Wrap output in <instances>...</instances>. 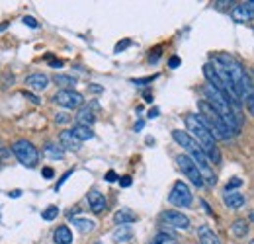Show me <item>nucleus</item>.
<instances>
[{
  "instance_id": "nucleus-1",
  "label": "nucleus",
  "mask_w": 254,
  "mask_h": 244,
  "mask_svg": "<svg viewBox=\"0 0 254 244\" xmlns=\"http://www.w3.org/2000/svg\"><path fill=\"white\" fill-rule=\"evenodd\" d=\"M215 63H219L225 72L229 74L235 90H237V96L239 100H245L247 102V107H249V113L254 111V92H253V80L247 72V69L243 67V63H239L235 57H231L229 53H217L213 57Z\"/></svg>"
},
{
  "instance_id": "nucleus-2",
  "label": "nucleus",
  "mask_w": 254,
  "mask_h": 244,
  "mask_svg": "<svg viewBox=\"0 0 254 244\" xmlns=\"http://www.w3.org/2000/svg\"><path fill=\"white\" fill-rule=\"evenodd\" d=\"M186 127L190 129L188 135L200 145L202 152L205 154V158H207V162L219 164V162H221V150H219V146L215 145V139L211 137V133H209V129L205 127L202 117H200L198 113H188V115H186Z\"/></svg>"
},
{
  "instance_id": "nucleus-3",
  "label": "nucleus",
  "mask_w": 254,
  "mask_h": 244,
  "mask_svg": "<svg viewBox=\"0 0 254 244\" xmlns=\"http://www.w3.org/2000/svg\"><path fill=\"white\" fill-rule=\"evenodd\" d=\"M202 92H203V96L207 98L205 102L217 111V115L225 121V125L231 129V133L233 135H237L239 131H241V119H239V115H237V111L233 109V105L229 104V100L223 96L219 90H215L211 84H203V88H202Z\"/></svg>"
},
{
  "instance_id": "nucleus-4",
  "label": "nucleus",
  "mask_w": 254,
  "mask_h": 244,
  "mask_svg": "<svg viewBox=\"0 0 254 244\" xmlns=\"http://www.w3.org/2000/svg\"><path fill=\"white\" fill-rule=\"evenodd\" d=\"M198 107H200V111H202L200 117H202V121L205 123V127L209 129V133H211L213 139H223V141H227V139L233 137L231 129L225 125V121L217 115V111H215L205 100H200V102H198Z\"/></svg>"
},
{
  "instance_id": "nucleus-5",
  "label": "nucleus",
  "mask_w": 254,
  "mask_h": 244,
  "mask_svg": "<svg viewBox=\"0 0 254 244\" xmlns=\"http://www.w3.org/2000/svg\"><path fill=\"white\" fill-rule=\"evenodd\" d=\"M12 152L16 154V158L20 160V164H24L26 168H34L37 166V160H39V152L37 148L32 145L30 141H16L12 145Z\"/></svg>"
},
{
  "instance_id": "nucleus-6",
  "label": "nucleus",
  "mask_w": 254,
  "mask_h": 244,
  "mask_svg": "<svg viewBox=\"0 0 254 244\" xmlns=\"http://www.w3.org/2000/svg\"><path fill=\"white\" fill-rule=\"evenodd\" d=\"M168 201H170L174 207H190L192 201H194V195H192V192H190V188H188L186 182L178 180V182H174V186H172V190H170V194H168Z\"/></svg>"
},
{
  "instance_id": "nucleus-7",
  "label": "nucleus",
  "mask_w": 254,
  "mask_h": 244,
  "mask_svg": "<svg viewBox=\"0 0 254 244\" xmlns=\"http://www.w3.org/2000/svg\"><path fill=\"white\" fill-rule=\"evenodd\" d=\"M176 162H178V166H180L182 174H184V176H188V180H190L194 186L202 188L203 180H202V174H200L198 164H196L188 154H178V156H176Z\"/></svg>"
},
{
  "instance_id": "nucleus-8",
  "label": "nucleus",
  "mask_w": 254,
  "mask_h": 244,
  "mask_svg": "<svg viewBox=\"0 0 254 244\" xmlns=\"http://www.w3.org/2000/svg\"><path fill=\"white\" fill-rule=\"evenodd\" d=\"M53 102H55L57 105H61V107L74 109V107H80V105H82L84 98H82V94H78V92H74V90H59V92H55Z\"/></svg>"
},
{
  "instance_id": "nucleus-9",
  "label": "nucleus",
  "mask_w": 254,
  "mask_h": 244,
  "mask_svg": "<svg viewBox=\"0 0 254 244\" xmlns=\"http://www.w3.org/2000/svg\"><path fill=\"white\" fill-rule=\"evenodd\" d=\"M160 219H162V223H164L166 227H172V229L186 231V229L190 227V219H188L182 211H174V209L164 211V213L160 215Z\"/></svg>"
},
{
  "instance_id": "nucleus-10",
  "label": "nucleus",
  "mask_w": 254,
  "mask_h": 244,
  "mask_svg": "<svg viewBox=\"0 0 254 244\" xmlns=\"http://www.w3.org/2000/svg\"><path fill=\"white\" fill-rule=\"evenodd\" d=\"M231 16L237 24H245V22H251L254 16V2H245V4H235L233 10H231Z\"/></svg>"
},
{
  "instance_id": "nucleus-11",
  "label": "nucleus",
  "mask_w": 254,
  "mask_h": 244,
  "mask_svg": "<svg viewBox=\"0 0 254 244\" xmlns=\"http://www.w3.org/2000/svg\"><path fill=\"white\" fill-rule=\"evenodd\" d=\"M86 199H88V205H90V211L92 213H102V211H106V205H108V201H106V197L102 192L98 190H90L88 195H86Z\"/></svg>"
},
{
  "instance_id": "nucleus-12",
  "label": "nucleus",
  "mask_w": 254,
  "mask_h": 244,
  "mask_svg": "<svg viewBox=\"0 0 254 244\" xmlns=\"http://www.w3.org/2000/svg\"><path fill=\"white\" fill-rule=\"evenodd\" d=\"M59 143H61V148L63 150H80V146H82V143L78 141V139H74L73 137V133L69 131V129H65V131H61V135H59Z\"/></svg>"
},
{
  "instance_id": "nucleus-13",
  "label": "nucleus",
  "mask_w": 254,
  "mask_h": 244,
  "mask_svg": "<svg viewBox=\"0 0 254 244\" xmlns=\"http://www.w3.org/2000/svg\"><path fill=\"white\" fill-rule=\"evenodd\" d=\"M223 203L231 209H243L247 205V197L241 192H225L223 194Z\"/></svg>"
},
{
  "instance_id": "nucleus-14",
  "label": "nucleus",
  "mask_w": 254,
  "mask_h": 244,
  "mask_svg": "<svg viewBox=\"0 0 254 244\" xmlns=\"http://www.w3.org/2000/svg\"><path fill=\"white\" fill-rule=\"evenodd\" d=\"M137 221V215L131 211V209H127V207H121L119 211H115V215H113V223L117 225V227H127V225H131V223H135Z\"/></svg>"
},
{
  "instance_id": "nucleus-15",
  "label": "nucleus",
  "mask_w": 254,
  "mask_h": 244,
  "mask_svg": "<svg viewBox=\"0 0 254 244\" xmlns=\"http://www.w3.org/2000/svg\"><path fill=\"white\" fill-rule=\"evenodd\" d=\"M26 84L30 88H34V90H45L49 86V76H45L41 72H34V74H30L26 78Z\"/></svg>"
},
{
  "instance_id": "nucleus-16",
  "label": "nucleus",
  "mask_w": 254,
  "mask_h": 244,
  "mask_svg": "<svg viewBox=\"0 0 254 244\" xmlns=\"http://www.w3.org/2000/svg\"><path fill=\"white\" fill-rule=\"evenodd\" d=\"M71 133H73V137L74 139H78L80 143H84V141H90V139H94V131H92V127H86V125H73V129H69Z\"/></svg>"
},
{
  "instance_id": "nucleus-17",
  "label": "nucleus",
  "mask_w": 254,
  "mask_h": 244,
  "mask_svg": "<svg viewBox=\"0 0 254 244\" xmlns=\"http://www.w3.org/2000/svg\"><path fill=\"white\" fill-rule=\"evenodd\" d=\"M53 241H55V244H73V233H71V229L67 225L57 227L55 233H53Z\"/></svg>"
},
{
  "instance_id": "nucleus-18",
  "label": "nucleus",
  "mask_w": 254,
  "mask_h": 244,
  "mask_svg": "<svg viewBox=\"0 0 254 244\" xmlns=\"http://www.w3.org/2000/svg\"><path fill=\"white\" fill-rule=\"evenodd\" d=\"M198 239H200V244H221L219 237L209 227H205V225L198 229Z\"/></svg>"
},
{
  "instance_id": "nucleus-19",
  "label": "nucleus",
  "mask_w": 254,
  "mask_h": 244,
  "mask_svg": "<svg viewBox=\"0 0 254 244\" xmlns=\"http://www.w3.org/2000/svg\"><path fill=\"white\" fill-rule=\"evenodd\" d=\"M94 121H96V117H94V113H92L88 107H84V109H80V111L76 113V125L92 127V125H94Z\"/></svg>"
},
{
  "instance_id": "nucleus-20",
  "label": "nucleus",
  "mask_w": 254,
  "mask_h": 244,
  "mask_svg": "<svg viewBox=\"0 0 254 244\" xmlns=\"http://www.w3.org/2000/svg\"><path fill=\"white\" fill-rule=\"evenodd\" d=\"M231 233H233L237 239H245V237H247V233H249V221H245V219H237V221L233 223V227H231Z\"/></svg>"
},
{
  "instance_id": "nucleus-21",
  "label": "nucleus",
  "mask_w": 254,
  "mask_h": 244,
  "mask_svg": "<svg viewBox=\"0 0 254 244\" xmlns=\"http://www.w3.org/2000/svg\"><path fill=\"white\" fill-rule=\"evenodd\" d=\"M53 82L59 84V86H65L63 90H73V86L76 84V78L74 76H69V74H55L53 76Z\"/></svg>"
},
{
  "instance_id": "nucleus-22",
  "label": "nucleus",
  "mask_w": 254,
  "mask_h": 244,
  "mask_svg": "<svg viewBox=\"0 0 254 244\" xmlns=\"http://www.w3.org/2000/svg\"><path fill=\"white\" fill-rule=\"evenodd\" d=\"M149 244H178V239L174 235L166 233V231H160V233L154 235V239Z\"/></svg>"
},
{
  "instance_id": "nucleus-23",
  "label": "nucleus",
  "mask_w": 254,
  "mask_h": 244,
  "mask_svg": "<svg viewBox=\"0 0 254 244\" xmlns=\"http://www.w3.org/2000/svg\"><path fill=\"white\" fill-rule=\"evenodd\" d=\"M73 225H74L80 233H90V231H94V227H96V223H94L92 219H82V217L73 219Z\"/></svg>"
},
{
  "instance_id": "nucleus-24",
  "label": "nucleus",
  "mask_w": 254,
  "mask_h": 244,
  "mask_svg": "<svg viewBox=\"0 0 254 244\" xmlns=\"http://www.w3.org/2000/svg\"><path fill=\"white\" fill-rule=\"evenodd\" d=\"M113 239H115L117 243H127V241L133 239V231H131L129 227H119V229L113 233Z\"/></svg>"
},
{
  "instance_id": "nucleus-25",
  "label": "nucleus",
  "mask_w": 254,
  "mask_h": 244,
  "mask_svg": "<svg viewBox=\"0 0 254 244\" xmlns=\"http://www.w3.org/2000/svg\"><path fill=\"white\" fill-rule=\"evenodd\" d=\"M45 154L51 156V158H55V160H61L65 156V150L59 145H55V143H47L45 145Z\"/></svg>"
},
{
  "instance_id": "nucleus-26",
  "label": "nucleus",
  "mask_w": 254,
  "mask_h": 244,
  "mask_svg": "<svg viewBox=\"0 0 254 244\" xmlns=\"http://www.w3.org/2000/svg\"><path fill=\"white\" fill-rule=\"evenodd\" d=\"M235 4H237V2H233V0H215V2H213V8H215V10L229 12V10H233Z\"/></svg>"
},
{
  "instance_id": "nucleus-27",
  "label": "nucleus",
  "mask_w": 254,
  "mask_h": 244,
  "mask_svg": "<svg viewBox=\"0 0 254 244\" xmlns=\"http://www.w3.org/2000/svg\"><path fill=\"white\" fill-rule=\"evenodd\" d=\"M57 215H59V207H55V205H49V207L41 213V217H43L45 221H53V219H57Z\"/></svg>"
},
{
  "instance_id": "nucleus-28",
  "label": "nucleus",
  "mask_w": 254,
  "mask_h": 244,
  "mask_svg": "<svg viewBox=\"0 0 254 244\" xmlns=\"http://www.w3.org/2000/svg\"><path fill=\"white\" fill-rule=\"evenodd\" d=\"M156 78H158V74H152V76H145V78H131V82L135 86H145V84H151L152 80H156Z\"/></svg>"
},
{
  "instance_id": "nucleus-29",
  "label": "nucleus",
  "mask_w": 254,
  "mask_h": 244,
  "mask_svg": "<svg viewBox=\"0 0 254 244\" xmlns=\"http://www.w3.org/2000/svg\"><path fill=\"white\" fill-rule=\"evenodd\" d=\"M241 186H243V180L241 178H233L231 182H227L225 192H235V188H241Z\"/></svg>"
},
{
  "instance_id": "nucleus-30",
  "label": "nucleus",
  "mask_w": 254,
  "mask_h": 244,
  "mask_svg": "<svg viewBox=\"0 0 254 244\" xmlns=\"http://www.w3.org/2000/svg\"><path fill=\"white\" fill-rule=\"evenodd\" d=\"M104 180L111 184V182H117V180H119V176H117V172H115V170H108V172H106V176H104Z\"/></svg>"
},
{
  "instance_id": "nucleus-31",
  "label": "nucleus",
  "mask_w": 254,
  "mask_h": 244,
  "mask_svg": "<svg viewBox=\"0 0 254 244\" xmlns=\"http://www.w3.org/2000/svg\"><path fill=\"white\" fill-rule=\"evenodd\" d=\"M73 172H74V168H73V170H67V172L61 176V180H59V182H57V186H55V192H57V190H59V188L69 180V176H73Z\"/></svg>"
},
{
  "instance_id": "nucleus-32",
  "label": "nucleus",
  "mask_w": 254,
  "mask_h": 244,
  "mask_svg": "<svg viewBox=\"0 0 254 244\" xmlns=\"http://www.w3.org/2000/svg\"><path fill=\"white\" fill-rule=\"evenodd\" d=\"M22 96L28 98V100H30L32 104H36V105H39V104H41V100L36 96V94H32V92H26V90H24V92H22Z\"/></svg>"
},
{
  "instance_id": "nucleus-33",
  "label": "nucleus",
  "mask_w": 254,
  "mask_h": 244,
  "mask_svg": "<svg viewBox=\"0 0 254 244\" xmlns=\"http://www.w3.org/2000/svg\"><path fill=\"white\" fill-rule=\"evenodd\" d=\"M127 47H131V39H123L121 43H117L115 45V53H121V51H125Z\"/></svg>"
},
{
  "instance_id": "nucleus-34",
  "label": "nucleus",
  "mask_w": 254,
  "mask_h": 244,
  "mask_svg": "<svg viewBox=\"0 0 254 244\" xmlns=\"http://www.w3.org/2000/svg\"><path fill=\"white\" fill-rule=\"evenodd\" d=\"M180 63H182V61H180V57H176V55H172V57L168 59V67H170V69H178Z\"/></svg>"
},
{
  "instance_id": "nucleus-35",
  "label": "nucleus",
  "mask_w": 254,
  "mask_h": 244,
  "mask_svg": "<svg viewBox=\"0 0 254 244\" xmlns=\"http://www.w3.org/2000/svg\"><path fill=\"white\" fill-rule=\"evenodd\" d=\"M24 24H26V26H30V28H34V30H36V28H39V24L36 22V18H32V16H26V18H24Z\"/></svg>"
},
{
  "instance_id": "nucleus-36",
  "label": "nucleus",
  "mask_w": 254,
  "mask_h": 244,
  "mask_svg": "<svg viewBox=\"0 0 254 244\" xmlns=\"http://www.w3.org/2000/svg\"><path fill=\"white\" fill-rule=\"evenodd\" d=\"M117 182H119L121 188H129V186H131V176H123V178H119Z\"/></svg>"
},
{
  "instance_id": "nucleus-37",
  "label": "nucleus",
  "mask_w": 254,
  "mask_h": 244,
  "mask_svg": "<svg viewBox=\"0 0 254 244\" xmlns=\"http://www.w3.org/2000/svg\"><path fill=\"white\" fill-rule=\"evenodd\" d=\"M160 53H162V47H156L154 49V53L149 55V59H151V63H156L158 61V57H160Z\"/></svg>"
},
{
  "instance_id": "nucleus-38",
  "label": "nucleus",
  "mask_w": 254,
  "mask_h": 244,
  "mask_svg": "<svg viewBox=\"0 0 254 244\" xmlns=\"http://www.w3.org/2000/svg\"><path fill=\"white\" fill-rule=\"evenodd\" d=\"M41 172H43V176H45L47 180H51V178L55 176V172H53V168H49V166H45V168H43Z\"/></svg>"
},
{
  "instance_id": "nucleus-39",
  "label": "nucleus",
  "mask_w": 254,
  "mask_h": 244,
  "mask_svg": "<svg viewBox=\"0 0 254 244\" xmlns=\"http://www.w3.org/2000/svg\"><path fill=\"white\" fill-rule=\"evenodd\" d=\"M47 59L51 61V67H53V69H59V67H63V61H61V59L53 61V59H51V55H47Z\"/></svg>"
},
{
  "instance_id": "nucleus-40",
  "label": "nucleus",
  "mask_w": 254,
  "mask_h": 244,
  "mask_svg": "<svg viewBox=\"0 0 254 244\" xmlns=\"http://www.w3.org/2000/svg\"><path fill=\"white\" fill-rule=\"evenodd\" d=\"M158 113H160V111H158V109H156V107H152L151 111H149V113H147V117H149V119H154V117H158Z\"/></svg>"
},
{
  "instance_id": "nucleus-41",
  "label": "nucleus",
  "mask_w": 254,
  "mask_h": 244,
  "mask_svg": "<svg viewBox=\"0 0 254 244\" xmlns=\"http://www.w3.org/2000/svg\"><path fill=\"white\" fill-rule=\"evenodd\" d=\"M88 88H90V92H102V90H104V88H102V86H98V84H90Z\"/></svg>"
},
{
  "instance_id": "nucleus-42",
  "label": "nucleus",
  "mask_w": 254,
  "mask_h": 244,
  "mask_svg": "<svg viewBox=\"0 0 254 244\" xmlns=\"http://www.w3.org/2000/svg\"><path fill=\"white\" fill-rule=\"evenodd\" d=\"M133 129H135V131H141V129H143V119H139V121L135 123V127H133Z\"/></svg>"
},
{
  "instance_id": "nucleus-43",
  "label": "nucleus",
  "mask_w": 254,
  "mask_h": 244,
  "mask_svg": "<svg viewBox=\"0 0 254 244\" xmlns=\"http://www.w3.org/2000/svg\"><path fill=\"white\" fill-rule=\"evenodd\" d=\"M67 119H69L67 115H57V123H65Z\"/></svg>"
},
{
  "instance_id": "nucleus-44",
  "label": "nucleus",
  "mask_w": 254,
  "mask_h": 244,
  "mask_svg": "<svg viewBox=\"0 0 254 244\" xmlns=\"http://www.w3.org/2000/svg\"><path fill=\"white\" fill-rule=\"evenodd\" d=\"M145 102H149V104H152V94H145Z\"/></svg>"
},
{
  "instance_id": "nucleus-45",
  "label": "nucleus",
  "mask_w": 254,
  "mask_h": 244,
  "mask_svg": "<svg viewBox=\"0 0 254 244\" xmlns=\"http://www.w3.org/2000/svg\"><path fill=\"white\" fill-rule=\"evenodd\" d=\"M8 195H12V197H20V190H14L12 194H8Z\"/></svg>"
}]
</instances>
